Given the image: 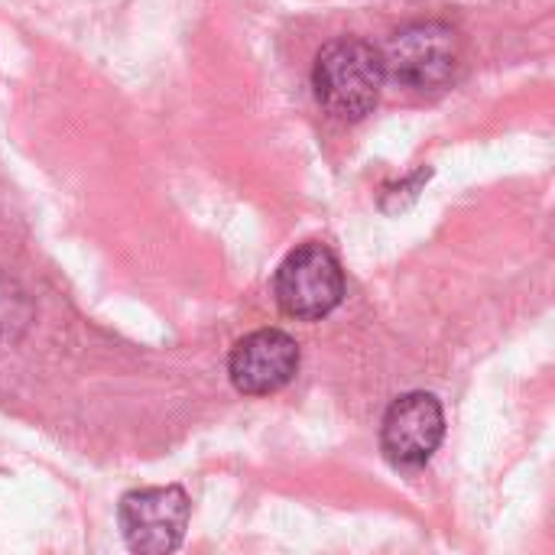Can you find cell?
Listing matches in <instances>:
<instances>
[{
    "mask_svg": "<svg viewBox=\"0 0 555 555\" xmlns=\"http://www.w3.org/2000/svg\"><path fill=\"white\" fill-rule=\"evenodd\" d=\"M384 81V55L364 39H332L319 49L312 65L315 98L338 120L367 117L380 101Z\"/></svg>",
    "mask_w": 555,
    "mask_h": 555,
    "instance_id": "cell-1",
    "label": "cell"
},
{
    "mask_svg": "<svg viewBox=\"0 0 555 555\" xmlns=\"http://www.w3.org/2000/svg\"><path fill=\"white\" fill-rule=\"evenodd\" d=\"M273 296L283 315L299 322H315L335 312L345 296V273L332 247L319 241L296 247L276 270Z\"/></svg>",
    "mask_w": 555,
    "mask_h": 555,
    "instance_id": "cell-2",
    "label": "cell"
},
{
    "mask_svg": "<svg viewBox=\"0 0 555 555\" xmlns=\"http://www.w3.org/2000/svg\"><path fill=\"white\" fill-rule=\"evenodd\" d=\"M380 55L393 81L416 91H439L462 65V39L449 23L429 20L400 29Z\"/></svg>",
    "mask_w": 555,
    "mask_h": 555,
    "instance_id": "cell-3",
    "label": "cell"
},
{
    "mask_svg": "<svg viewBox=\"0 0 555 555\" xmlns=\"http://www.w3.org/2000/svg\"><path fill=\"white\" fill-rule=\"evenodd\" d=\"M446 413L433 393L413 390L390 403L380 426V449L393 468L416 472L423 468L442 446Z\"/></svg>",
    "mask_w": 555,
    "mask_h": 555,
    "instance_id": "cell-4",
    "label": "cell"
},
{
    "mask_svg": "<svg viewBox=\"0 0 555 555\" xmlns=\"http://www.w3.org/2000/svg\"><path fill=\"white\" fill-rule=\"evenodd\" d=\"M189 527V494L176 485L140 488L120 501V530L133 553H172Z\"/></svg>",
    "mask_w": 555,
    "mask_h": 555,
    "instance_id": "cell-5",
    "label": "cell"
},
{
    "mask_svg": "<svg viewBox=\"0 0 555 555\" xmlns=\"http://www.w3.org/2000/svg\"><path fill=\"white\" fill-rule=\"evenodd\" d=\"M296 371L299 345L280 328H260L244 335L228 358L231 384L247 397H267L283 390L296 377Z\"/></svg>",
    "mask_w": 555,
    "mask_h": 555,
    "instance_id": "cell-6",
    "label": "cell"
}]
</instances>
